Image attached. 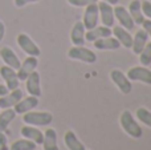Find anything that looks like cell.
Wrapping results in <instances>:
<instances>
[{
    "label": "cell",
    "mask_w": 151,
    "mask_h": 150,
    "mask_svg": "<svg viewBox=\"0 0 151 150\" xmlns=\"http://www.w3.org/2000/svg\"><path fill=\"white\" fill-rule=\"evenodd\" d=\"M119 125L125 133L129 137L134 138V140H138L142 137L143 134V130H142L141 125L137 122V120L133 117V113L130 110H123L119 116Z\"/></svg>",
    "instance_id": "obj_1"
},
{
    "label": "cell",
    "mask_w": 151,
    "mask_h": 150,
    "mask_svg": "<svg viewBox=\"0 0 151 150\" xmlns=\"http://www.w3.org/2000/svg\"><path fill=\"white\" fill-rule=\"evenodd\" d=\"M23 121L32 126H48L53 121V114L50 112H27L23 114Z\"/></svg>",
    "instance_id": "obj_2"
},
{
    "label": "cell",
    "mask_w": 151,
    "mask_h": 150,
    "mask_svg": "<svg viewBox=\"0 0 151 150\" xmlns=\"http://www.w3.org/2000/svg\"><path fill=\"white\" fill-rule=\"evenodd\" d=\"M68 57L70 60H76V61H82L85 64H94L97 61V55L93 50L85 48L83 45H73L70 49L68 50Z\"/></svg>",
    "instance_id": "obj_3"
},
{
    "label": "cell",
    "mask_w": 151,
    "mask_h": 150,
    "mask_svg": "<svg viewBox=\"0 0 151 150\" xmlns=\"http://www.w3.org/2000/svg\"><path fill=\"white\" fill-rule=\"evenodd\" d=\"M110 79H111V81L114 82V85L118 88V90H119L122 94H129V93H131V90H133V84H131V81L127 79V76H126L122 71H119V69H113V71L110 72Z\"/></svg>",
    "instance_id": "obj_4"
},
{
    "label": "cell",
    "mask_w": 151,
    "mask_h": 150,
    "mask_svg": "<svg viewBox=\"0 0 151 150\" xmlns=\"http://www.w3.org/2000/svg\"><path fill=\"white\" fill-rule=\"evenodd\" d=\"M126 76H127V79L130 81H139L146 85H151V71L147 66L143 65L131 66L127 71Z\"/></svg>",
    "instance_id": "obj_5"
},
{
    "label": "cell",
    "mask_w": 151,
    "mask_h": 150,
    "mask_svg": "<svg viewBox=\"0 0 151 150\" xmlns=\"http://www.w3.org/2000/svg\"><path fill=\"white\" fill-rule=\"evenodd\" d=\"M16 41L17 45L21 48L23 52H25L28 56H35V57H39L41 55V50H40L39 45L31 39L27 33H19L16 37Z\"/></svg>",
    "instance_id": "obj_6"
},
{
    "label": "cell",
    "mask_w": 151,
    "mask_h": 150,
    "mask_svg": "<svg viewBox=\"0 0 151 150\" xmlns=\"http://www.w3.org/2000/svg\"><path fill=\"white\" fill-rule=\"evenodd\" d=\"M98 21H99V12H98L97 3H91V4L86 5L85 11H83V17H82V23L85 29L89 31V29L97 27Z\"/></svg>",
    "instance_id": "obj_7"
},
{
    "label": "cell",
    "mask_w": 151,
    "mask_h": 150,
    "mask_svg": "<svg viewBox=\"0 0 151 150\" xmlns=\"http://www.w3.org/2000/svg\"><path fill=\"white\" fill-rule=\"evenodd\" d=\"M97 5H98V12H99L102 25L109 27V28L114 27L115 17H114V8H113V5L105 1L97 3Z\"/></svg>",
    "instance_id": "obj_8"
},
{
    "label": "cell",
    "mask_w": 151,
    "mask_h": 150,
    "mask_svg": "<svg viewBox=\"0 0 151 150\" xmlns=\"http://www.w3.org/2000/svg\"><path fill=\"white\" fill-rule=\"evenodd\" d=\"M0 76L4 80L5 87L8 88V90L17 89L19 85H20V80H19V77H17V73H16V71L13 68H11V66H8V65L0 66Z\"/></svg>",
    "instance_id": "obj_9"
},
{
    "label": "cell",
    "mask_w": 151,
    "mask_h": 150,
    "mask_svg": "<svg viewBox=\"0 0 151 150\" xmlns=\"http://www.w3.org/2000/svg\"><path fill=\"white\" fill-rule=\"evenodd\" d=\"M37 64H39L37 57H35V56H28V57L20 64V68L16 71L19 80H20V81H25L27 77H28L33 71H36Z\"/></svg>",
    "instance_id": "obj_10"
},
{
    "label": "cell",
    "mask_w": 151,
    "mask_h": 150,
    "mask_svg": "<svg viewBox=\"0 0 151 150\" xmlns=\"http://www.w3.org/2000/svg\"><path fill=\"white\" fill-rule=\"evenodd\" d=\"M114 17H115V20L119 21V25L123 27L125 29H127V31H131V29H134V27H135V24H134L127 8H125L123 5H117V7H114Z\"/></svg>",
    "instance_id": "obj_11"
},
{
    "label": "cell",
    "mask_w": 151,
    "mask_h": 150,
    "mask_svg": "<svg viewBox=\"0 0 151 150\" xmlns=\"http://www.w3.org/2000/svg\"><path fill=\"white\" fill-rule=\"evenodd\" d=\"M25 88H27V92L31 96H35V97H40L41 96V79H40L39 72L33 71L27 77Z\"/></svg>",
    "instance_id": "obj_12"
},
{
    "label": "cell",
    "mask_w": 151,
    "mask_h": 150,
    "mask_svg": "<svg viewBox=\"0 0 151 150\" xmlns=\"http://www.w3.org/2000/svg\"><path fill=\"white\" fill-rule=\"evenodd\" d=\"M39 105V97H35V96L29 94L28 97H23L15 106H13V110L16 112V114H24L27 112L33 110L35 108H37Z\"/></svg>",
    "instance_id": "obj_13"
},
{
    "label": "cell",
    "mask_w": 151,
    "mask_h": 150,
    "mask_svg": "<svg viewBox=\"0 0 151 150\" xmlns=\"http://www.w3.org/2000/svg\"><path fill=\"white\" fill-rule=\"evenodd\" d=\"M24 93L21 89H13V90H9L7 94L1 96L0 97V108L1 109H7V108H13L19 101L23 98Z\"/></svg>",
    "instance_id": "obj_14"
},
{
    "label": "cell",
    "mask_w": 151,
    "mask_h": 150,
    "mask_svg": "<svg viewBox=\"0 0 151 150\" xmlns=\"http://www.w3.org/2000/svg\"><path fill=\"white\" fill-rule=\"evenodd\" d=\"M0 57L4 61L5 65L13 68L15 71H17V69L20 68L21 61H20V58L17 57V55L15 53V50L11 47H3L1 49H0Z\"/></svg>",
    "instance_id": "obj_15"
},
{
    "label": "cell",
    "mask_w": 151,
    "mask_h": 150,
    "mask_svg": "<svg viewBox=\"0 0 151 150\" xmlns=\"http://www.w3.org/2000/svg\"><path fill=\"white\" fill-rule=\"evenodd\" d=\"M111 33L114 35V37L119 41V44L122 47L127 48V49H131V45H133V36L130 35V32L127 29H125L121 25H115L113 27Z\"/></svg>",
    "instance_id": "obj_16"
},
{
    "label": "cell",
    "mask_w": 151,
    "mask_h": 150,
    "mask_svg": "<svg viewBox=\"0 0 151 150\" xmlns=\"http://www.w3.org/2000/svg\"><path fill=\"white\" fill-rule=\"evenodd\" d=\"M21 136L27 140L33 141L36 145H41L42 140H44V133L40 129H37V126H32V125H25V126L21 128L20 130Z\"/></svg>",
    "instance_id": "obj_17"
},
{
    "label": "cell",
    "mask_w": 151,
    "mask_h": 150,
    "mask_svg": "<svg viewBox=\"0 0 151 150\" xmlns=\"http://www.w3.org/2000/svg\"><path fill=\"white\" fill-rule=\"evenodd\" d=\"M85 27H83V23L82 21H76L72 27V31H70V41L73 45H83L86 43L85 40Z\"/></svg>",
    "instance_id": "obj_18"
},
{
    "label": "cell",
    "mask_w": 151,
    "mask_h": 150,
    "mask_svg": "<svg viewBox=\"0 0 151 150\" xmlns=\"http://www.w3.org/2000/svg\"><path fill=\"white\" fill-rule=\"evenodd\" d=\"M107 36H111V28L105 25H97L85 32V40L89 43H93L96 40L102 39V37H107Z\"/></svg>",
    "instance_id": "obj_19"
},
{
    "label": "cell",
    "mask_w": 151,
    "mask_h": 150,
    "mask_svg": "<svg viewBox=\"0 0 151 150\" xmlns=\"http://www.w3.org/2000/svg\"><path fill=\"white\" fill-rule=\"evenodd\" d=\"M93 45L98 50H117L121 47L119 41L115 37H111V36L96 40V41H93Z\"/></svg>",
    "instance_id": "obj_20"
},
{
    "label": "cell",
    "mask_w": 151,
    "mask_h": 150,
    "mask_svg": "<svg viewBox=\"0 0 151 150\" xmlns=\"http://www.w3.org/2000/svg\"><path fill=\"white\" fill-rule=\"evenodd\" d=\"M127 11L130 13L131 19H133L135 25H141L145 20V15L142 12V7H141V0H131L129 3Z\"/></svg>",
    "instance_id": "obj_21"
},
{
    "label": "cell",
    "mask_w": 151,
    "mask_h": 150,
    "mask_svg": "<svg viewBox=\"0 0 151 150\" xmlns=\"http://www.w3.org/2000/svg\"><path fill=\"white\" fill-rule=\"evenodd\" d=\"M42 148L44 150H60L57 144V132L53 128H48L44 132V140H42Z\"/></svg>",
    "instance_id": "obj_22"
},
{
    "label": "cell",
    "mask_w": 151,
    "mask_h": 150,
    "mask_svg": "<svg viewBox=\"0 0 151 150\" xmlns=\"http://www.w3.org/2000/svg\"><path fill=\"white\" fill-rule=\"evenodd\" d=\"M147 41H149L147 33L143 31V29H138L133 37V45H131V49H133L134 55H139V53L142 52V49L145 48V45H146Z\"/></svg>",
    "instance_id": "obj_23"
},
{
    "label": "cell",
    "mask_w": 151,
    "mask_h": 150,
    "mask_svg": "<svg viewBox=\"0 0 151 150\" xmlns=\"http://www.w3.org/2000/svg\"><path fill=\"white\" fill-rule=\"evenodd\" d=\"M64 142L65 146L69 150H86L85 145L78 140V137L76 136V133L73 130H66L65 134H64Z\"/></svg>",
    "instance_id": "obj_24"
},
{
    "label": "cell",
    "mask_w": 151,
    "mask_h": 150,
    "mask_svg": "<svg viewBox=\"0 0 151 150\" xmlns=\"http://www.w3.org/2000/svg\"><path fill=\"white\" fill-rule=\"evenodd\" d=\"M17 116L16 112L12 108H7L0 113V132H5L9 126V124L15 120V117Z\"/></svg>",
    "instance_id": "obj_25"
},
{
    "label": "cell",
    "mask_w": 151,
    "mask_h": 150,
    "mask_svg": "<svg viewBox=\"0 0 151 150\" xmlns=\"http://www.w3.org/2000/svg\"><path fill=\"white\" fill-rule=\"evenodd\" d=\"M36 144L31 140H27V138H21L17 140L15 142H12L9 150H35L36 149Z\"/></svg>",
    "instance_id": "obj_26"
},
{
    "label": "cell",
    "mask_w": 151,
    "mask_h": 150,
    "mask_svg": "<svg viewBox=\"0 0 151 150\" xmlns=\"http://www.w3.org/2000/svg\"><path fill=\"white\" fill-rule=\"evenodd\" d=\"M135 117L138 118V121H141L143 125H146L151 129V110H149L147 108H143V106H139L135 110Z\"/></svg>",
    "instance_id": "obj_27"
},
{
    "label": "cell",
    "mask_w": 151,
    "mask_h": 150,
    "mask_svg": "<svg viewBox=\"0 0 151 150\" xmlns=\"http://www.w3.org/2000/svg\"><path fill=\"white\" fill-rule=\"evenodd\" d=\"M139 63L143 66H149L151 64V41H147L142 52L139 53Z\"/></svg>",
    "instance_id": "obj_28"
},
{
    "label": "cell",
    "mask_w": 151,
    "mask_h": 150,
    "mask_svg": "<svg viewBox=\"0 0 151 150\" xmlns=\"http://www.w3.org/2000/svg\"><path fill=\"white\" fill-rule=\"evenodd\" d=\"M141 7L143 15L151 20V1L150 0H141Z\"/></svg>",
    "instance_id": "obj_29"
},
{
    "label": "cell",
    "mask_w": 151,
    "mask_h": 150,
    "mask_svg": "<svg viewBox=\"0 0 151 150\" xmlns=\"http://www.w3.org/2000/svg\"><path fill=\"white\" fill-rule=\"evenodd\" d=\"M66 1L69 3L70 5H73V7H86V5L91 4V3H97V0H66Z\"/></svg>",
    "instance_id": "obj_30"
},
{
    "label": "cell",
    "mask_w": 151,
    "mask_h": 150,
    "mask_svg": "<svg viewBox=\"0 0 151 150\" xmlns=\"http://www.w3.org/2000/svg\"><path fill=\"white\" fill-rule=\"evenodd\" d=\"M41 1V0H13V3H15V5L17 8H23L25 7V5L28 4H32V3H39Z\"/></svg>",
    "instance_id": "obj_31"
},
{
    "label": "cell",
    "mask_w": 151,
    "mask_h": 150,
    "mask_svg": "<svg viewBox=\"0 0 151 150\" xmlns=\"http://www.w3.org/2000/svg\"><path fill=\"white\" fill-rule=\"evenodd\" d=\"M0 150H9L7 136L4 134V132H0Z\"/></svg>",
    "instance_id": "obj_32"
},
{
    "label": "cell",
    "mask_w": 151,
    "mask_h": 150,
    "mask_svg": "<svg viewBox=\"0 0 151 150\" xmlns=\"http://www.w3.org/2000/svg\"><path fill=\"white\" fill-rule=\"evenodd\" d=\"M141 25H142V29L147 33V36L151 37V20L150 19H145L143 23H142Z\"/></svg>",
    "instance_id": "obj_33"
},
{
    "label": "cell",
    "mask_w": 151,
    "mask_h": 150,
    "mask_svg": "<svg viewBox=\"0 0 151 150\" xmlns=\"http://www.w3.org/2000/svg\"><path fill=\"white\" fill-rule=\"evenodd\" d=\"M4 35H5V25H4V23L0 20V43L4 39Z\"/></svg>",
    "instance_id": "obj_34"
},
{
    "label": "cell",
    "mask_w": 151,
    "mask_h": 150,
    "mask_svg": "<svg viewBox=\"0 0 151 150\" xmlns=\"http://www.w3.org/2000/svg\"><path fill=\"white\" fill-rule=\"evenodd\" d=\"M8 92H9V90H8V88L5 87L4 84H0V97H1V96H4V94H7Z\"/></svg>",
    "instance_id": "obj_35"
},
{
    "label": "cell",
    "mask_w": 151,
    "mask_h": 150,
    "mask_svg": "<svg viewBox=\"0 0 151 150\" xmlns=\"http://www.w3.org/2000/svg\"><path fill=\"white\" fill-rule=\"evenodd\" d=\"M99 1H105V3H109V4H111V5H117V4H118V1H119V0H99Z\"/></svg>",
    "instance_id": "obj_36"
}]
</instances>
